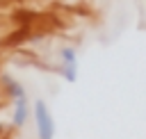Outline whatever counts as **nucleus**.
Masks as SVG:
<instances>
[{
	"label": "nucleus",
	"mask_w": 146,
	"mask_h": 139,
	"mask_svg": "<svg viewBox=\"0 0 146 139\" xmlns=\"http://www.w3.org/2000/svg\"><path fill=\"white\" fill-rule=\"evenodd\" d=\"M0 84H2L5 96H7L11 103H16V100H21V98H27V89H25L16 77H11V75L2 73V75H0Z\"/></svg>",
	"instance_id": "nucleus-3"
},
{
	"label": "nucleus",
	"mask_w": 146,
	"mask_h": 139,
	"mask_svg": "<svg viewBox=\"0 0 146 139\" xmlns=\"http://www.w3.org/2000/svg\"><path fill=\"white\" fill-rule=\"evenodd\" d=\"M57 59H59V66H66V68H78V50L73 46H62L57 50Z\"/></svg>",
	"instance_id": "nucleus-4"
},
{
	"label": "nucleus",
	"mask_w": 146,
	"mask_h": 139,
	"mask_svg": "<svg viewBox=\"0 0 146 139\" xmlns=\"http://www.w3.org/2000/svg\"><path fill=\"white\" fill-rule=\"evenodd\" d=\"M30 116H32V105H30V100H27V98H21V100H16V103H14L11 121H9V123H11V128L21 130V128H25V125H27Z\"/></svg>",
	"instance_id": "nucleus-2"
},
{
	"label": "nucleus",
	"mask_w": 146,
	"mask_h": 139,
	"mask_svg": "<svg viewBox=\"0 0 146 139\" xmlns=\"http://www.w3.org/2000/svg\"><path fill=\"white\" fill-rule=\"evenodd\" d=\"M32 116H34V130L36 139H55V116L43 98H36L32 105Z\"/></svg>",
	"instance_id": "nucleus-1"
},
{
	"label": "nucleus",
	"mask_w": 146,
	"mask_h": 139,
	"mask_svg": "<svg viewBox=\"0 0 146 139\" xmlns=\"http://www.w3.org/2000/svg\"><path fill=\"white\" fill-rule=\"evenodd\" d=\"M5 130H7V125H5V123H2V121H0V134H2V132H5Z\"/></svg>",
	"instance_id": "nucleus-5"
}]
</instances>
